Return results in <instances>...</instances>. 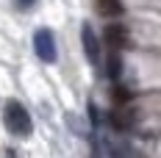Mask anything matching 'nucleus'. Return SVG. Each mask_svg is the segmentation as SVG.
Masks as SVG:
<instances>
[{
	"instance_id": "1",
	"label": "nucleus",
	"mask_w": 161,
	"mask_h": 158,
	"mask_svg": "<svg viewBox=\"0 0 161 158\" xmlns=\"http://www.w3.org/2000/svg\"><path fill=\"white\" fill-rule=\"evenodd\" d=\"M3 122H6V130H8L11 136H31V130H33L31 114L25 111L22 103H17V100L6 103V108H3Z\"/></svg>"
},
{
	"instance_id": "2",
	"label": "nucleus",
	"mask_w": 161,
	"mask_h": 158,
	"mask_svg": "<svg viewBox=\"0 0 161 158\" xmlns=\"http://www.w3.org/2000/svg\"><path fill=\"white\" fill-rule=\"evenodd\" d=\"M33 50H36V56H39L45 64L56 61V42H53L50 28H39V31L33 33Z\"/></svg>"
},
{
	"instance_id": "3",
	"label": "nucleus",
	"mask_w": 161,
	"mask_h": 158,
	"mask_svg": "<svg viewBox=\"0 0 161 158\" xmlns=\"http://www.w3.org/2000/svg\"><path fill=\"white\" fill-rule=\"evenodd\" d=\"M80 45H83V53H86V61L92 67H97L100 64V39H97L95 28L89 22L80 25Z\"/></svg>"
},
{
	"instance_id": "4",
	"label": "nucleus",
	"mask_w": 161,
	"mask_h": 158,
	"mask_svg": "<svg viewBox=\"0 0 161 158\" xmlns=\"http://www.w3.org/2000/svg\"><path fill=\"white\" fill-rule=\"evenodd\" d=\"M103 42L108 45V50H125L130 42V33L125 25H106V31H103Z\"/></svg>"
},
{
	"instance_id": "5",
	"label": "nucleus",
	"mask_w": 161,
	"mask_h": 158,
	"mask_svg": "<svg viewBox=\"0 0 161 158\" xmlns=\"http://www.w3.org/2000/svg\"><path fill=\"white\" fill-rule=\"evenodd\" d=\"M97 11L103 17H119L125 8H122V0H95Z\"/></svg>"
},
{
	"instance_id": "6",
	"label": "nucleus",
	"mask_w": 161,
	"mask_h": 158,
	"mask_svg": "<svg viewBox=\"0 0 161 158\" xmlns=\"http://www.w3.org/2000/svg\"><path fill=\"white\" fill-rule=\"evenodd\" d=\"M106 72H108V78H111V80H117V78H119V72H122L119 50H111V53H108V61H106Z\"/></svg>"
},
{
	"instance_id": "7",
	"label": "nucleus",
	"mask_w": 161,
	"mask_h": 158,
	"mask_svg": "<svg viewBox=\"0 0 161 158\" xmlns=\"http://www.w3.org/2000/svg\"><path fill=\"white\" fill-rule=\"evenodd\" d=\"M114 103H117V106L130 103V92L125 89V86H114Z\"/></svg>"
},
{
	"instance_id": "8",
	"label": "nucleus",
	"mask_w": 161,
	"mask_h": 158,
	"mask_svg": "<svg viewBox=\"0 0 161 158\" xmlns=\"http://www.w3.org/2000/svg\"><path fill=\"white\" fill-rule=\"evenodd\" d=\"M33 3H36V0H17V6H19V8H31Z\"/></svg>"
},
{
	"instance_id": "9",
	"label": "nucleus",
	"mask_w": 161,
	"mask_h": 158,
	"mask_svg": "<svg viewBox=\"0 0 161 158\" xmlns=\"http://www.w3.org/2000/svg\"><path fill=\"white\" fill-rule=\"evenodd\" d=\"M6 158H14V150H8V153H6Z\"/></svg>"
}]
</instances>
